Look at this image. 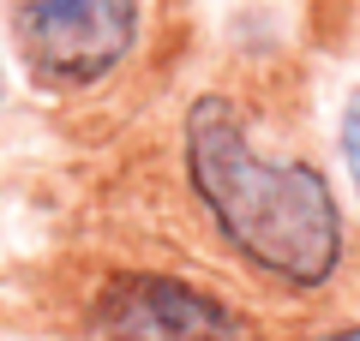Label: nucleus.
I'll return each instance as SVG.
<instances>
[{"label":"nucleus","mask_w":360,"mask_h":341,"mask_svg":"<svg viewBox=\"0 0 360 341\" xmlns=\"http://www.w3.org/2000/svg\"><path fill=\"white\" fill-rule=\"evenodd\" d=\"M186 162H193V186L210 203L217 227L258 269L295 281V288L330 281L336 258H342V215H336L330 186L312 168L264 162L222 96L193 102Z\"/></svg>","instance_id":"f257e3e1"},{"label":"nucleus","mask_w":360,"mask_h":341,"mask_svg":"<svg viewBox=\"0 0 360 341\" xmlns=\"http://www.w3.org/2000/svg\"><path fill=\"white\" fill-rule=\"evenodd\" d=\"M319 341H360V329H336V335H319Z\"/></svg>","instance_id":"39448f33"},{"label":"nucleus","mask_w":360,"mask_h":341,"mask_svg":"<svg viewBox=\"0 0 360 341\" xmlns=\"http://www.w3.org/2000/svg\"><path fill=\"white\" fill-rule=\"evenodd\" d=\"M25 60L49 84H96L139 36V0H18Z\"/></svg>","instance_id":"f03ea898"},{"label":"nucleus","mask_w":360,"mask_h":341,"mask_svg":"<svg viewBox=\"0 0 360 341\" xmlns=\"http://www.w3.org/2000/svg\"><path fill=\"white\" fill-rule=\"evenodd\" d=\"M342 156H348V174H354V186H360V96H354V108H348V120H342Z\"/></svg>","instance_id":"20e7f679"},{"label":"nucleus","mask_w":360,"mask_h":341,"mask_svg":"<svg viewBox=\"0 0 360 341\" xmlns=\"http://www.w3.org/2000/svg\"><path fill=\"white\" fill-rule=\"evenodd\" d=\"M103 341H246L222 300L174 276H115L96 300Z\"/></svg>","instance_id":"7ed1b4c3"}]
</instances>
